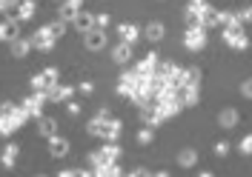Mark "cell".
I'll use <instances>...</instances> for the list:
<instances>
[{
	"label": "cell",
	"mask_w": 252,
	"mask_h": 177,
	"mask_svg": "<svg viewBox=\"0 0 252 177\" xmlns=\"http://www.w3.org/2000/svg\"><path fill=\"white\" fill-rule=\"evenodd\" d=\"M78 92H80V95H83V97H92V95H94V83L83 80V83H80V86H78Z\"/></svg>",
	"instance_id": "36"
},
{
	"label": "cell",
	"mask_w": 252,
	"mask_h": 177,
	"mask_svg": "<svg viewBox=\"0 0 252 177\" xmlns=\"http://www.w3.org/2000/svg\"><path fill=\"white\" fill-rule=\"evenodd\" d=\"M112 60L118 66H124L132 60V46L129 43H115V49H112Z\"/></svg>",
	"instance_id": "12"
},
{
	"label": "cell",
	"mask_w": 252,
	"mask_h": 177,
	"mask_svg": "<svg viewBox=\"0 0 252 177\" xmlns=\"http://www.w3.org/2000/svg\"><path fill=\"white\" fill-rule=\"evenodd\" d=\"M121 129H124V123L121 120H106V129H103V140H109V143H118V137H121Z\"/></svg>",
	"instance_id": "16"
},
{
	"label": "cell",
	"mask_w": 252,
	"mask_h": 177,
	"mask_svg": "<svg viewBox=\"0 0 252 177\" xmlns=\"http://www.w3.org/2000/svg\"><path fill=\"white\" fill-rule=\"evenodd\" d=\"M83 43H86V49H89V51H100V49H106V43H109V40H106V32L92 29V32H86V40H83Z\"/></svg>",
	"instance_id": "6"
},
{
	"label": "cell",
	"mask_w": 252,
	"mask_h": 177,
	"mask_svg": "<svg viewBox=\"0 0 252 177\" xmlns=\"http://www.w3.org/2000/svg\"><path fill=\"white\" fill-rule=\"evenodd\" d=\"M15 109H17L15 103H3V106H0V114H12Z\"/></svg>",
	"instance_id": "40"
},
{
	"label": "cell",
	"mask_w": 252,
	"mask_h": 177,
	"mask_svg": "<svg viewBox=\"0 0 252 177\" xmlns=\"http://www.w3.org/2000/svg\"><path fill=\"white\" fill-rule=\"evenodd\" d=\"M61 177H92L86 169H66V172H61Z\"/></svg>",
	"instance_id": "35"
},
{
	"label": "cell",
	"mask_w": 252,
	"mask_h": 177,
	"mask_svg": "<svg viewBox=\"0 0 252 177\" xmlns=\"http://www.w3.org/2000/svg\"><path fill=\"white\" fill-rule=\"evenodd\" d=\"M241 95L247 97V100H252V77H247V80L241 83Z\"/></svg>",
	"instance_id": "37"
},
{
	"label": "cell",
	"mask_w": 252,
	"mask_h": 177,
	"mask_svg": "<svg viewBox=\"0 0 252 177\" xmlns=\"http://www.w3.org/2000/svg\"><path fill=\"white\" fill-rule=\"evenodd\" d=\"M163 34H166V29H163V23H160V20H152V23L146 26V37H149L152 43L163 40Z\"/></svg>",
	"instance_id": "22"
},
{
	"label": "cell",
	"mask_w": 252,
	"mask_h": 177,
	"mask_svg": "<svg viewBox=\"0 0 252 177\" xmlns=\"http://www.w3.org/2000/svg\"><path fill=\"white\" fill-rule=\"evenodd\" d=\"M29 43H32V49H37V51H52V49H55V37H52L46 29H37Z\"/></svg>",
	"instance_id": "4"
},
{
	"label": "cell",
	"mask_w": 252,
	"mask_h": 177,
	"mask_svg": "<svg viewBox=\"0 0 252 177\" xmlns=\"http://www.w3.org/2000/svg\"><path fill=\"white\" fill-rule=\"evenodd\" d=\"M238 149H241V154H247V157L252 154V131L241 137V146H238Z\"/></svg>",
	"instance_id": "33"
},
{
	"label": "cell",
	"mask_w": 252,
	"mask_h": 177,
	"mask_svg": "<svg viewBox=\"0 0 252 177\" xmlns=\"http://www.w3.org/2000/svg\"><path fill=\"white\" fill-rule=\"evenodd\" d=\"M198 177H215V175H212V172H201Z\"/></svg>",
	"instance_id": "44"
},
{
	"label": "cell",
	"mask_w": 252,
	"mask_h": 177,
	"mask_svg": "<svg viewBox=\"0 0 252 177\" xmlns=\"http://www.w3.org/2000/svg\"><path fill=\"white\" fill-rule=\"evenodd\" d=\"M46 32L52 34L55 40H58V37H63V32H66V20H52V23L46 26Z\"/></svg>",
	"instance_id": "30"
},
{
	"label": "cell",
	"mask_w": 252,
	"mask_h": 177,
	"mask_svg": "<svg viewBox=\"0 0 252 177\" xmlns=\"http://www.w3.org/2000/svg\"><path fill=\"white\" fill-rule=\"evenodd\" d=\"M152 140H155V131L149 129V126H143V129L138 131V143H141V146H149Z\"/></svg>",
	"instance_id": "31"
},
{
	"label": "cell",
	"mask_w": 252,
	"mask_h": 177,
	"mask_svg": "<svg viewBox=\"0 0 252 177\" xmlns=\"http://www.w3.org/2000/svg\"><path fill=\"white\" fill-rule=\"evenodd\" d=\"M37 177H43V175H37Z\"/></svg>",
	"instance_id": "45"
},
{
	"label": "cell",
	"mask_w": 252,
	"mask_h": 177,
	"mask_svg": "<svg viewBox=\"0 0 252 177\" xmlns=\"http://www.w3.org/2000/svg\"><path fill=\"white\" fill-rule=\"evenodd\" d=\"M118 34H121V43H135L138 40V26H132V23H121L118 26Z\"/></svg>",
	"instance_id": "17"
},
{
	"label": "cell",
	"mask_w": 252,
	"mask_h": 177,
	"mask_svg": "<svg viewBox=\"0 0 252 177\" xmlns=\"http://www.w3.org/2000/svg\"><path fill=\"white\" fill-rule=\"evenodd\" d=\"M215 154H218V157H226V154H229V143H223V140L215 143Z\"/></svg>",
	"instance_id": "38"
},
{
	"label": "cell",
	"mask_w": 252,
	"mask_h": 177,
	"mask_svg": "<svg viewBox=\"0 0 252 177\" xmlns=\"http://www.w3.org/2000/svg\"><path fill=\"white\" fill-rule=\"evenodd\" d=\"M37 131L49 140V137H55V134H58V123H55L52 117H46V114H40V117H37Z\"/></svg>",
	"instance_id": "14"
},
{
	"label": "cell",
	"mask_w": 252,
	"mask_h": 177,
	"mask_svg": "<svg viewBox=\"0 0 252 177\" xmlns=\"http://www.w3.org/2000/svg\"><path fill=\"white\" fill-rule=\"evenodd\" d=\"M55 83H58V69H46V72H40V75L32 80V89H34V92H49Z\"/></svg>",
	"instance_id": "3"
},
{
	"label": "cell",
	"mask_w": 252,
	"mask_h": 177,
	"mask_svg": "<svg viewBox=\"0 0 252 177\" xmlns=\"http://www.w3.org/2000/svg\"><path fill=\"white\" fill-rule=\"evenodd\" d=\"M158 63H160V60H158V54H155V51H149L141 63L135 66L138 77H152V75H155V69H158Z\"/></svg>",
	"instance_id": "5"
},
{
	"label": "cell",
	"mask_w": 252,
	"mask_h": 177,
	"mask_svg": "<svg viewBox=\"0 0 252 177\" xmlns=\"http://www.w3.org/2000/svg\"><path fill=\"white\" fill-rule=\"evenodd\" d=\"M235 17H238V23H241V26L252 23V6H244L241 12H235Z\"/></svg>",
	"instance_id": "32"
},
{
	"label": "cell",
	"mask_w": 252,
	"mask_h": 177,
	"mask_svg": "<svg viewBox=\"0 0 252 177\" xmlns=\"http://www.w3.org/2000/svg\"><path fill=\"white\" fill-rule=\"evenodd\" d=\"M78 12H83V0H63V6H61L63 20H72Z\"/></svg>",
	"instance_id": "15"
},
{
	"label": "cell",
	"mask_w": 252,
	"mask_h": 177,
	"mask_svg": "<svg viewBox=\"0 0 252 177\" xmlns=\"http://www.w3.org/2000/svg\"><path fill=\"white\" fill-rule=\"evenodd\" d=\"M49 154H52V157H66V154H69V140L61 137V134L49 137Z\"/></svg>",
	"instance_id": "8"
},
{
	"label": "cell",
	"mask_w": 252,
	"mask_h": 177,
	"mask_svg": "<svg viewBox=\"0 0 252 177\" xmlns=\"http://www.w3.org/2000/svg\"><path fill=\"white\" fill-rule=\"evenodd\" d=\"M17 129V120H15V112L12 114H0V134L6 137V134H12Z\"/></svg>",
	"instance_id": "24"
},
{
	"label": "cell",
	"mask_w": 252,
	"mask_h": 177,
	"mask_svg": "<svg viewBox=\"0 0 252 177\" xmlns=\"http://www.w3.org/2000/svg\"><path fill=\"white\" fill-rule=\"evenodd\" d=\"M94 177H124V172H121V166H118V163H109V166L97 169V172H94Z\"/></svg>",
	"instance_id": "28"
},
{
	"label": "cell",
	"mask_w": 252,
	"mask_h": 177,
	"mask_svg": "<svg viewBox=\"0 0 252 177\" xmlns=\"http://www.w3.org/2000/svg\"><path fill=\"white\" fill-rule=\"evenodd\" d=\"M17 152H20V149H17L15 143H9L6 149H3V154H0V163H3L6 169H12V166H15V160H17Z\"/></svg>",
	"instance_id": "23"
},
{
	"label": "cell",
	"mask_w": 252,
	"mask_h": 177,
	"mask_svg": "<svg viewBox=\"0 0 252 177\" xmlns=\"http://www.w3.org/2000/svg\"><path fill=\"white\" fill-rule=\"evenodd\" d=\"M195 163H198V152H195V149H184V152L178 154V166H181V169H192Z\"/></svg>",
	"instance_id": "21"
},
{
	"label": "cell",
	"mask_w": 252,
	"mask_h": 177,
	"mask_svg": "<svg viewBox=\"0 0 252 177\" xmlns=\"http://www.w3.org/2000/svg\"><path fill=\"white\" fill-rule=\"evenodd\" d=\"M238 120H241V117H238V112H235V109H223V112L218 114L220 129H235V126H238Z\"/></svg>",
	"instance_id": "18"
},
{
	"label": "cell",
	"mask_w": 252,
	"mask_h": 177,
	"mask_svg": "<svg viewBox=\"0 0 252 177\" xmlns=\"http://www.w3.org/2000/svg\"><path fill=\"white\" fill-rule=\"evenodd\" d=\"M206 46V29L204 26H187L184 32V49L187 51H201Z\"/></svg>",
	"instance_id": "2"
},
{
	"label": "cell",
	"mask_w": 252,
	"mask_h": 177,
	"mask_svg": "<svg viewBox=\"0 0 252 177\" xmlns=\"http://www.w3.org/2000/svg\"><path fill=\"white\" fill-rule=\"evenodd\" d=\"M175 72H178V63H172V60H163V63H158V69H155V75L158 77H163L166 83L175 77Z\"/></svg>",
	"instance_id": "20"
},
{
	"label": "cell",
	"mask_w": 252,
	"mask_h": 177,
	"mask_svg": "<svg viewBox=\"0 0 252 177\" xmlns=\"http://www.w3.org/2000/svg\"><path fill=\"white\" fill-rule=\"evenodd\" d=\"M72 23H75V29H78V32H92L94 29V17L89 15V12H78V15L72 17Z\"/></svg>",
	"instance_id": "13"
},
{
	"label": "cell",
	"mask_w": 252,
	"mask_h": 177,
	"mask_svg": "<svg viewBox=\"0 0 252 177\" xmlns=\"http://www.w3.org/2000/svg\"><path fill=\"white\" fill-rule=\"evenodd\" d=\"M66 103H69L66 109H69V114H72V117H75V114H80V106H78V103H72V100H66Z\"/></svg>",
	"instance_id": "41"
},
{
	"label": "cell",
	"mask_w": 252,
	"mask_h": 177,
	"mask_svg": "<svg viewBox=\"0 0 252 177\" xmlns=\"http://www.w3.org/2000/svg\"><path fill=\"white\" fill-rule=\"evenodd\" d=\"M112 23V17L103 12V15H94V29H100V32H106V26Z\"/></svg>",
	"instance_id": "34"
},
{
	"label": "cell",
	"mask_w": 252,
	"mask_h": 177,
	"mask_svg": "<svg viewBox=\"0 0 252 177\" xmlns=\"http://www.w3.org/2000/svg\"><path fill=\"white\" fill-rule=\"evenodd\" d=\"M220 29H223V43L232 49V51H244V49L250 46V37H247V32H244V26L238 23V17L232 20V23L220 26Z\"/></svg>",
	"instance_id": "1"
},
{
	"label": "cell",
	"mask_w": 252,
	"mask_h": 177,
	"mask_svg": "<svg viewBox=\"0 0 252 177\" xmlns=\"http://www.w3.org/2000/svg\"><path fill=\"white\" fill-rule=\"evenodd\" d=\"M20 37V26H17V20H3L0 23V40H17Z\"/></svg>",
	"instance_id": "11"
},
{
	"label": "cell",
	"mask_w": 252,
	"mask_h": 177,
	"mask_svg": "<svg viewBox=\"0 0 252 177\" xmlns=\"http://www.w3.org/2000/svg\"><path fill=\"white\" fill-rule=\"evenodd\" d=\"M103 129H106V120H100V117H92V120L86 123V131H89L92 137H103Z\"/></svg>",
	"instance_id": "26"
},
{
	"label": "cell",
	"mask_w": 252,
	"mask_h": 177,
	"mask_svg": "<svg viewBox=\"0 0 252 177\" xmlns=\"http://www.w3.org/2000/svg\"><path fill=\"white\" fill-rule=\"evenodd\" d=\"M17 0H0V12H6V9H12Z\"/></svg>",
	"instance_id": "42"
},
{
	"label": "cell",
	"mask_w": 252,
	"mask_h": 177,
	"mask_svg": "<svg viewBox=\"0 0 252 177\" xmlns=\"http://www.w3.org/2000/svg\"><path fill=\"white\" fill-rule=\"evenodd\" d=\"M100 154L106 157V163H118V157H121L124 152H121V146L118 143H106L103 149H100Z\"/></svg>",
	"instance_id": "25"
},
{
	"label": "cell",
	"mask_w": 252,
	"mask_h": 177,
	"mask_svg": "<svg viewBox=\"0 0 252 177\" xmlns=\"http://www.w3.org/2000/svg\"><path fill=\"white\" fill-rule=\"evenodd\" d=\"M17 15L23 17V20H29L34 15V0H17Z\"/></svg>",
	"instance_id": "29"
},
{
	"label": "cell",
	"mask_w": 252,
	"mask_h": 177,
	"mask_svg": "<svg viewBox=\"0 0 252 177\" xmlns=\"http://www.w3.org/2000/svg\"><path fill=\"white\" fill-rule=\"evenodd\" d=\"M29 51H32L29 40H20V37H17V40H12V54H15V57H26Z\"/></svg>",
	"instance_id": "27"
},
{
	"label": "cell",
	"mask_w": 252,
	"mask_h": 177,
	"mask_svg": "<svg viewBox=\"0 0 252 177\" xmlns=\"http://www.w3.org/2000/svg\"><path fill=\"white\" fill-rule=\"evenodd\" d=\"M124 177H152L146 169H135V172H129V175H124Z\"/></svg>",
	"instance_id": "39"
},
{
	"label": "cell",
	"mask_w": 252,
	"mask_h": 177,
	"mask_svg": "<svg viewBox=\"0 0 252 177\" xmlns=\"http://www.w3.org/2000/svg\"><path fill=\"white\" fill-rule=\"evenodd\" d=\"M201 26L204 29H212V26H220V12L218 9H204V15H201Z\"/></svg>",
	"instance_id": "19"
},
{
	"label": "cell",
	"mask_w": 252,
	"mask_h": 177,
	"mask_svg": "<svg viewBox=\"0 0 252 177\" xmlns=\"http://www.w3.org/2000/svg\"><path fill=\"white\" fill-rule=\"evenodd\" d=\"M198 100H201V92L198 89H178V103L181 106H187V109H192V106H198Z\"/></svg>",
	"instance_id": "9"
},
{
	"label": "cell",
	"mask_w": 252,
	"mask_h": 177,
	"mask_svg": "<svg viewBox=\"0 0 252 177\" xmlns=\"http://www.w3.org/2000/svg\"><path fill=\"white\" fill-rule=\"evenodd\" d=\"M138 114H141V120L149 126V129H155V126H160V123H163V120L158 117V112H155V106H152V103L141 106V109H138Z\"/></svg>",
	"instance_id": "10"
},
{
	"label": "cell",
	"mask_w": 252,
	"mask_h": 177,
	"mask_svg": "<svg viewBox=\"0 0 252 177\" xmlns=\"http://www.w3.org/2000/svg\"><path fill=\"white\" fill-rule=\"evenodd\" d=\"M152 177H169V172H155Z\"/></svg>",
	"instance_id": "43"
},
{
	"label": "cell",
	"mask_w": 252,
	"mask_h": 177,
	"mask_svg": "<svg viewBox=\"0 0 252 177\" xmlns=\"http://www.w3.org/2000/svg\"><path fill=\"white\" fill-rule=\"evenodd\" d=\"M72 95H75V89H72V86H61V83H55V86L46 92V100L66 103V100H72Z\"/></svg>",
	"instance_id": "7"
}]
</instances>
